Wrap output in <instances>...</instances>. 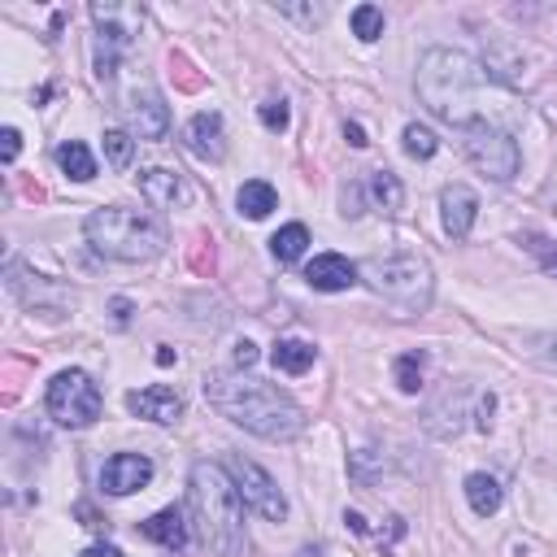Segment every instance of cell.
Listing matches in <instances>:
<instances>
[{
    "label": "cell",
    "instance_id": "1",
    "mask_svg": "<svg viewBox=\"0 0 557 557\" xmlns=\"http://www.w3.org/2000/svg\"><path fill=\"white\" fill-rule=\"evenodd\" d=\"M413 87L440 122L461 131L474 122H492V104H505V87L487 74V65L457 48H426Z\"/></svg>",
    "mask_w": 557,
    "mask_h": 557
},
{
    "label": "cell",
    "instance_id": "2",
    "mask_svg": "<svg viewBox=\"0 0 557 557\" xmlns=\"http://www.w3.org/2000/svg\"><path fill=\"white\" fill-rule=\"evenodd\" d=\"M205 396L222 418H231L235 426H244V431H252L261 440L287 444V440H296L305 431L300 405L274 383L244 379V374H209L205 379Z\"/></svg>",
    "mask_w": 557,
    "mask_h": 557
},
{
    "label": "cell",
    "instance_id": "3",
    "mask_svg": "<svg viewBox=\"0 0 557 557\" xmlns=\"http://www.w3.org/2000/svg\"><path fill=\"white\" fill-rule=\"evenodd\" d=\"M187 496L209 548H218L222 557H235L244 548V496L235 479L218 461H196L187 474Z\"/></svg>",
    "mask_w": 557,
    "mask_h": 557
},
{
    "label": "cell",
    "instance_id": "4",
    "mask_svg": "<svg viewBox=\"0 0 557 557\" xmlns=\"http://www.w3.org/2000/svg\"><path fill=\"white\" fill-rule=\"evenodd\" d=\"M83 235L109 261H148L170 244L161 218H152L144 209H126V205L91 209L83 222Z\"/></svg>",
    "mask_w": 557,
    "mask_h": 557
},
{
    "label": "cell",
    "instance_id": "5",
    "mask_svg": "<svg viewBox=\"0 0 557 557\" xmlns=\"http://www.w3.org/2000/svg\"><path fill=\"white\" fill-rule=\"evenodd\" d=\"M361 274H366V283H370L383 300H392V305L405 309V313H422V309L431 305L435 274H431L426 257H418V252L370 257V261L361 265Z\"/></svg>",
    "mask_w": 557,
    "mask_h": 557
},
{
    "label": "cell",
    "instance_id": "6",
    "mask_svg": "<svg viewBox=\"0 0 557 557\" xmlns=\"http://www.w3.org/2000/svg\"><path fill=\"white\" fill-rule=\"evenodd\" d=\"M44 409L52 422L78 431V426H91L100 418V387L91 383L87 370H61L52 383H48V396H44Z\"/></svg>",
    "mask_w": 557,
    "mask_h": 557
},
{
    "label": "cell",
    "instance_id": "7",
    "mask_svg": "<svg viewBox=\"0 0 557 557\" xmlns=\"http://www.w3.org/2000/svg\"><path fill=\"white\" fill-rule=\"evenodd\" d=\"M466 157H470V165H479L487 178H496V183H509L513 174H518V165H522V152H518V139L505 131V126H496V122H474V126H466Z\"/></svg>",
    "mask_w": 557,
    "mask_h": 557
},
{
    "label": "cell",
    "instance_id": "8",
    "mask_svg": "<svg viewBox=\"0 0 557 557\" xmlns=\"http://www.w3.org/2000/svg\"><path fill=\"white\" fill-rule=\"evenodd\" d=\"M231 479H235V487H239V496H244V505H248L252 513H261V518H270V522H283V518H287V496H283V487H278L257 461L231 457Z\"/></svg>",
    "mask_w": 557,
    "mask_h": 557
},
{
    "label": "cell",
    "instance_id": "9",
    "mask_svg": "<svg viewBox=\"0 0 557 557\" xmlns=\"http://www.w3.org/2000/svg\"><path fill=\"white\" fill-rule=\"evenodd\" d=\"M148 483H152V461L144 453H113L104 461V470H100V487L109 496H131V492H139Z\"/></svg>",
    "mask_w": 557,
    "mask_h": 557
},
{
    "label": "cell",
    "instance_id": "10",
    "mask_svg": "<svg viewBox=\"0 0 557 557\" xmlns=\"http://www.w3.org/2000/svg\"><path fill=\"white\" fill-rule=\"evenodd\" d=\"M126 113H131V126H135L139 139H165V131H170V104H165V96L157 87H135Z\"/></svg>",
    "mask_w": 557,
    "mask_h": 557
},
{
    "label": "cell",
    "instance_id": "11",
    "mask_svg": "<svg viewBox=\"0 0 557 557\" xmlns=\"http://www.w3.org/2000/svg\"><path fill=\"white\" fill-rule=\"evenodd\" d=\"M183 148L200 161H222L226 157V126H222V113L205 109L196 113L187 126H183Z\"/></svg>",
    "mask_w": 557,
    "mask_h": 557
},
{
    "label": "cell",
    "instance_id": "12",
    "mask_svg": "<svg viewBox=\"0 0 557 557\" xmlns=\"http://www.w3.org/2000/svg\"><path fill=\"white\" fill-rule=\"evenodd\" d=\"M126 409H131L135 418H148V422L170 426V422H178V413H183V396H178L174 387H165V383H148V387L126 392Z\"/></svg>",
    "mask_w": 557,
    "mask_h": 557
},
{
    "label": "cell",
    "instance_id": "13",
    "mask_svg": "<svg viewBox=\"0 0 557 557\" xmlns=\"http://www.w3.org/2000/svg\"><path fill=\"white\" fill-rule=\"evenodd\" d=\"M91 22L100 26V44H109V48H126L131 39H135V30H139V22H144V13L139 9H131V4H91Z\"/></svg>",
    "mask_w": 557,
    "mask_h": 557
},
{
    "label": "cell",
    "instance_id": "14",
    "mask_svg": "<svg viewBox=\"0 0 557 557\" xmlns=\"http://www.w3.org/2000/svg\"><path fill=\"white\" fill-rule=\"evenodd\" d=\"M474 218H479V196L466 183H448L440 191V222H444V231L453 239H466L470 226H474Z\"/></svg>",
    "mask_w": 557,
    "mask_h": 557
},
{
    "label": "cell",
    "instance_id": "15",
    "mask_svg": "<svg viewBox=\"0 0 557 557\" xmlns=\"http://www.w3.org/2000/svg\"><path fill=\"white\" fill-rule=\"evenodd\" d=\"M357 265L348 261V257H339V252H318L309 265H305V283L313 287V292H348L352 283H357Z\"/></svg>",
    "mask_w": 557,
    "mask_h": 557
},
{
    "label": "cell",
    "instance_id": "16",
    "mask_svg": "<svg viewBox=\"0 0 557 557\" xmlns=\"http://www.w3.org/2000/svg\"><path fill=\"white\" fill-rule=\"evenodd\" d=\"M139 535L152 540V544H161V548H170V553L187 548V540H191L187 518H183L178 505H165V509H157L152 518H144V522H139Z\"/></svg>",
    "mask_w": 557,
    "mask_h": 557
},
{
    "label": "cell",
    "instance_id": "17",
    "mask_svg": "<svg viewBox=\"0 0 557 557\" xmlns=\"http://www.w3.org/2000/svg\"><path fill=\"white\" fill-rule=\"evenodd\" d=\"M139 196L148 200V205H174L178 196H183V178L174 174V170H165V165H152V170H139Z\"/></svg>",
    "mask_w": 557,
    "mask_h": 557
},
{
    "label": "cell",
    "instance_id": "18",
    "mask_svg": "<svg viewBox=\"0 0 557 557\" xmlns=\"http://www.w3.org/2000/svg\"><path fill=\"white\" fill-rule=\"evenodd\" d=\"M366 196H370V205L383 209V213H400V209H405V187H400V178H396L392 170H370Z\"/></svg>",
    "mask_w": 557,
    "mask_h": 557
},
{
    "label": "cell",
    "instance_id": "19",
    "mask_svg": "<svg viewBox=\"0 0 557 557\" xmlns=\"http://www.w3.org/2000/svg\"><path fill=\"white\" fill-rule=\"evenodd\" d=\"M466 500H470V509H474L479 518H487V513H496V509H500L505 492H500L496 474H487V470H474V474H466Z\"/></svg>",
    "mask_w": 557,
    "mask_h": 557
},
{
    "label": "cell",
    "instance_id": "20",
    "mask_svg": "<svg viewBox=\"0 0 557 557\" xmlns=\"http://www.w3.org/2000/svg\"><path fill=\"white\" fill-rule=\"evenodd\" d=\"M270 361H274V370H283V374H305L313 361H318V348L309 344V339H278L274 344V352H270Z\"/></svg>",
    "mask_w": 557,
    "mask_h": 557
},
{
    "label": "cell",
    "instance_id": "21",
    "mask_svg": "<svg viewBox=\"0 0 557 557\" xmlns=\"http://www.w3.org/2000/svg\"><path fill=\"white\" fill-rule=\"evenodd\" d=\"M235 205H239V213L244 218H270V209H278V191L265 183V178H248L244 187H239V196H235Z\"/></svg>",
    "mask_w": 557,
    "mask_h": 557
},
{
    "label": "cell",
    "instance_id": "22",
    "mask_svg": "<svg viewBox=\"0 0 557 557\" xmlns=\"http://www.w3.org/2000/svg\"><path fill=\"white\" fill-rule=\"evenodd\" d=\"M57 165L74 178V183H87V178H96V161H91V152H87V144H78V139H65L61 148H57Z\"/></svg>",
    "mask_w": 557,
    "mask_h": 557
},
{
    "label": "cell",
    "instance_id": "23",
    "mask_svg": "<svg viewBox=\"0 0 557 557\" xmlns=\"http://www.w3.org/2000/svg\"><path fill=\"white\" fill-rule=\"evenodd\" d=\"M305 248H309V231H305V222H287V226H278V235L270 239V252H274L283 265L300 261Z\"/></svg>",
    "mask_w": 557,
    "mask_h": 557
},
{
    "label": "cell",
    "instance_id": "24",
    "mask_svg": "<svg viewBox=\"0 0 557 557\" xmlns=\"http://www.w3.org/2000/svg\"><path fill=\"white\" fill-rule=\"evenodd\" d=\"M422 370H426V352H405V357H396V366H392L396 387L413 396V392L422 387Z\"/></svg>",
    "mask_w": 557,
    "mask_h": 557
},
{
    "label": "cell",
    "instance_id": "25",
    "mask_svg": "<svg viewBox=\"0 0 557 557\" xmlns=\"http://www.w3.org/2000/svg\"><path fill=\"white\" fill-rule=\"evenodd\" d=\"M348 22H352V35H357L361 44H374V39L383 35V9H374V4H357Z\"/></svg>",
    "mask_w": 557,
    "mask_h": 557
},
{
    "label": "cell",
    "instance_id": "26",
    "mask_svg": "<svg viewBox=\"0 0 557 557\" xmlns=\"http://www.w3.org/2000/svg\"><path fill=\"white\" fill-rule=\"evenodd\" d=\"M400 139H405V152H409L413 161H431V157L440 152V139H435L426 126H418V122H409Z\"/></svg>",
    "mask_w": 557,
    "mask_h": 557
},
{
    "label": "cell",
    "instance_id": "27",
    "mask_svg": "<svg viewBox=\"0 0 557 557\" xmlns=\"http://www.w3.org/2000/svg\"><path fill=\"white\" fill-rule=\"evenodd\" d=\"M104 157H109L113 170H126L131 157H135V139L126 131H104Z\"/></svg>",
    "mask_w": 557,
    "mask_h": 557
},
{
    "label": "cell",
    "instance_id": "28",
    "mask_svg": "<svg viewBox=\"0 0 557 557\" xmlns=\"http://www.w3.org/2000/svg\"><path fill=\"white\" fill-rule=\"evenodd\" d=\"M257 117H261V126L265 131H287V100H265L261 109H257Z\"/></svg>",
    "mask_w": 557,
    "mask_h": 557
},
{
    "label": "cell",
    "instance_id": "29",
    "mask_svg": "<svg viewBox=\"0 0 557 557\" xmlns=\"http://www.w3.org/2000/svg\"><path fill=\"white\" fill-rule=\"evenodd\" d=\"M522 239H527V248L540 257V265L557 274V244H553V239H544V235H522Z\"/></svg>",
    "mask_w": 557,
    "mask_h": 557
},
{
    "label": "cell",
    "instance_id": "30",
    "mask_svg": "<svg viewBox=\"0 0 557 557\" xmlns=\"http://www.w3.org/2000/svg\"><path fill=\"white\" fill-rule=\"evenodd\" d=\"M113 74H117V48L96 44V78L100 83H113Z\"/></svg>",
    "mask_w": 557,
    "mask_h": 557
},
{
    "label": "cell",
    "instance_id": "31",
    "mask_svg": "<svg viewBox=\"0 0 557 557\" xmlns=\"http://www.w3.org/2000/svg\"><path fill=\"white\" fill-rule=\"evenodd\" d=\"M361 196H366V187L348 183V187L339 191V213H344V218H361V213H366V209H361Z\"/></svg>",
    "mask_w": 557,
    "mask_h": 557
},
{
    "label": "cell",
    "instance_id": "32",
    "mask_svg": "<svg viewBox=\"0 0 557 557\" xmlns=\"http://www.w3.org/2000/svg\"><path fill=\"white\" fill-rule=\"evenodd\" d=\"M257 357H261V352H257V344H252V339H239V344H235V370H252V366H257Z\"/></svg>",
    "mask_w": 557,
    "mask_h": 557
},
{
    "label": "cell",
    "instance_id": "33",
    "mask_svg": "<svg viewBox=\"0 0 557 557\" xmlns=\"http://www.w3.org/2000/svg\"><path fill=\"white\" fill-rule=\"evenodd\" d=\"M0 139H4V148H0V157H4V161H13V157H17V148H22V135H17L13 126H4V135H0Z\"/></svg>",
    "mask_w": 557,
    "mask_h": 557
},
{
    "label": "cell",
    "instance_id": "34",
    "mask_svg": "<svg viewBox=\"0 0 557 557\" xmlns=\"http://www.w3.org/2000/svg\"><path fill=\"white\" fill-rule=\"evenodd\" d=\"M492 409H496V396H479V418H474V422H479V431H487V426H492Z\"/></svg>",
    "mask_w": 557,
    "mask_h": 557
},
{
    "label": "cell",
    "instance_id": "35",
    "mask_svg": "<svg viewBox=\"0 0 557 557\" xmlns=\"http://www.w3.org/2000/svg\"><path fill=\"white\" fill-rule=\"evenodd\" d=\"M344 139H348L352 148H366V144H370V139H366V131H361L357 122H344Z\"/></svg>",
    "mask_w": 557,
    "mask_h": 557
},
{
    "label": "cell",
    "instance_id": "36",
    "mask_svg": "<svg viewBox=\"0 0 557 557\" xmlns=\"http://www.w3.org/2000/svg\"><path fill=\"white\" fill-rule=\"evenodd\" d=\"M540 344H544V348H540V357H544L548 366H557V335H544Z\"/></svg>",
    "mask_w": 557,
    "mask_h": 557
},
{
    "label": "cell",
    "instance_id": "37",
    "mask_svg": "<svg viewBox=\"0 0 557 557\" xmlns=\"http://www.w3.org/2000/svg\"><path fill=\"white\" fill-rule=\"evenodd\" d=\"M78 557H122V553L109 548V544H96V548H87V553H78Z\"/></svg>",
    "mask_w": 557,
    "mask_h": 557
}]
</instances>
